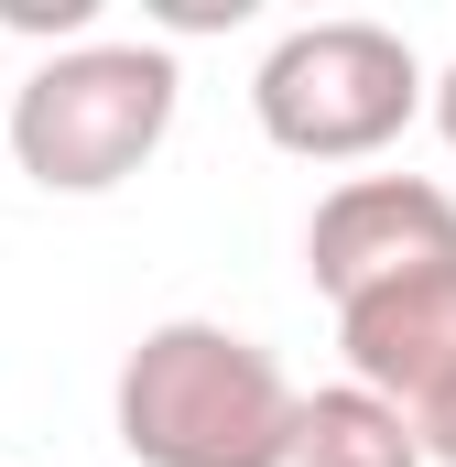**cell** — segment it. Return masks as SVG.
<instances>
[{
    "instance_id": "1",
    "label": "cell",
    "mask_w": 456,
    "mask_h": 467,
    "mask_svg": "<svg viewBox=\"0 0 456 467\" xmlns=\"http://www.w3.org/2000/svg\"><path fill=\"white\" fill-rule=\"evenodd\" d=\"M109 424L141 467H283L294 380L261 337H239L218 316H174L119 358Z\"/></svg>"
},
{
    "instance_id": "2",
    "label": "cell",
    "mask_w": 456,
    "mask_h": 467,
    "mask_svg": "<svg viewBox=\"0 0 456 467\" xmlns=\"http://www.w3.org/2000/svg\"><path fill=\"white\" fill-rule=\"evenodd\" d=\"M174 55L163 44H66L11 88V163L44 196H109L174 130Z\"/></svg>"
},
{
    "instance_id": "3",
    "label": "cell",
    "mask_w": 456,
    "mask_h": 467,
    "mask_svg": "<svg viewBox=\"0 0 456 467\" xmlns=\"http://www.w3.org/2000/svg\"><path fill=\"white\" fill-rule=\"evenodd\" d=\"M413 109H424V66L391 22H294L250 77L261 141L294 163H369L380 141L413 130Z\"/></svg>"
},
{
    "instance_id": "4",
    "label": "cell",
    "mask_w": 456,
    "mask_h": 467,
    "mask_svg": "<svg viewBox=\"0 0 456 467\" xmlns=\"http://www.w3.org/2000/svg\"><path fill=\"white\" fill-rule=\"evenodd\" d=\"M435 261H456V196L424 185V174H347L305 218V272H316L326 305L380 294L402 272H435Z\"/></svg>"
},
{
    "instance_id": "5",
    "label": "cell",
    "mask_w": 456,
    "mask_h": 467,
    "mask_svg": "<svg viewBox=\"0 0 456 467\" xmlns=\"http://www.w3.org/2000/svg\"><path fill=\"white\" fill-rule=\"evenodd\" d=\"M337 348H347V380L380 391L391 413H424L435 391H456V261L402 272L380 294H347Z\"/></svg>"
},
{
    "instance_id": "6",
    "label": "cell",
    "mask_w": 456,
    "mask_h": 467,
    "mask_svg": "<svg viewBox=\"0 0 456 467\" xmlns=\"http://www.w3.org/2000/svg\"><path fill=\"white\" fill-rule=\"evenodd\" d=\"M283 467H424V446H413V413H391L380 391L337 380V391H294Z\"/></svg>"
},
{
    "instance_id": "7",
    "label": "cell",
    "mask_w": 456,
    "mask_h": 467,
    "mask_svg": "<svg viewBox=\"0 0 456 467\" xmlns=\"http://www.w3.org/2000/svg\"><path fill=\"white\" fill-rule=\"evenodd\" d=\"M413 446H424V467H456V391H435L413 413Z\"/></svg>"
},
{
    "instance_id": "8",
    "label": "cell",
    "mask_w": 456,
    "mask_h": 467,
    "mask_svg": "<svg viewBox=\"0 0 456 467\" xmlns=\"http://www.w3.org/2000/svg\"><path fill=\"white\" fill-rule=\"evenodd\" d=\"M424 99H435V130H446V152H456V66H446V77H424Z\"/></svg>"
}]
</instances>
